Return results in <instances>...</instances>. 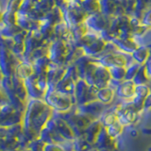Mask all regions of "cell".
<instances>
[{
    "label": "cell",
    "mask_w": 151,
    "mask_h": 151,
    "mask_svg": "<svg viewBox=\"0 0 151 151\" xmlns=\"http://www.w3.org/2000/svg\"><path fill=\"white\" fill-rule=\"evenodd\" d=\"M54 111L44 99H28L23 112L22 126L24 134L28 140L39 138L41 131L53 116Z\"/></svg>",
    "instance_id": "obj_1"
},
{
    "label": "cell",
    "mask_w": 151,
    "mask_h": 151,
    "mask_svg": "<svg viewBox=\"0 0 151 151\" xmlns=\"http://www.w3.org/2000/svg\"><path fill=\"white\" fill-rule=\"evenodd\" d=\"M44 100L57 113L67 112L76 106V100L73 96L61 93L52 88H47Z\"/></svg>",
    "instance_id": "obj_2"
},
{
    "label": "cell",
    "mask_w": 151,
    "mask_h": 151,
    "mask_svg": "<svg viewBox=\"0 0 151 151\" xmlns=\"http://www.w3.org/2000/svg\"><path fill=\"white\" fill-rule=\"evenodd\" d=\"M115 110L117 113L118 121L124 126L126 129L127 127H135L141 119L142 113L136 111L132 106L130 101H119L114 102Z\"/></svg>",
    "instance_id": "obj_3"
},
{
    "label": "cell",
    "mask_w": 151,
    "mask_h": 151,
    "mask_svg": "<svg viewBox=\"0 0 151 151\" xmlns=\"http://www.w3.org/2000/svg\"><path fill=\"white\" fill-rule=\"evenodd\" d=\"M75 107L67 112L59 113V114L67 122V124L70 126L71 129H73L74 133L76 134V137H80L83 135L84 130L93 122V120L90 119L86 115L78 112L75 109Z\"/></svg>",
    "instance_id": "obj_4"
},
{
    "label": "cell",
    "mask_w": 151,
    "mask_h": 151,
    "mask_svg": "<svg viewBox=\"0 0 151 151\" xmlns=\"http://www.w3.org/2000/svg\"><path fill=\"white\" fill-rule=\"evenodd\" d=\"M97 91V88L90 86L84 79L79 78L76 83V89L74 93L76 106L83 105V104L96 100Z\"/></svg>",
    "instance_id": "obj_5"
},
{
    "label": "cell",
    "mask_w": 151,
    "mask_h": 151,
    "mask_svg": "<svg viewBox=\"0 0 151 151\" xmlns=\"http://www.w3.org/2000/svg\"><path fill=\"white\" fill-rule=\"evenodd\" d=\"M87 16L88 14L86 12L81 8L80 4L78 3H69L67 9L63 12V22L70 28L84 23Z\"/></svg>",
    "instance_id": "obj_6"
},
{
    "label": "cell",
    "mask_w": 151,
    "mask_h": 151,
    "mask_svg": "<svg viewBox=\"0 0 151 151\" xmlns=\"http://www.w3.org/2000/svg\"><path fill=\"white\" fill-rule=\"evenodd\" d=\"M21 63L15 55L6 47H0V71L4 77H12L16 66Z\"/></svg>",
    "instance_id": "obj_7"
},
{
    "label": "cell",
    "mask_w": 151,
    "mask_h": 151,
    "mask_svg": "<svg viewBox=\"0 0 151 151\" xmlns=\"http://www.w3.org/2000/svg\"><path fill=\"white\" fill-rule=\"evenodd\" d=\"M47 56H48L51 63L58 65H65L66 56H67V44H66V42L61 39L51 42L48 46Z\"/></svg>",
    "instance_id": "obj_8"
},
{
    "label": "cell",
    "mask_w": 151,
    "mask_h": 151,
    "mask_svg": "<svg viewBox=\"0 0 151 151\" xmlns=\"http://www.w3.org/2000/svg\"><path fill=\"white\" fill-rule=\"evenodd\" d=\"M110 106L105 105V104H103L100 101H98L96 99V100L88 102L86 104H83V105L76 106L75 109L78 112L82 113V114L89 117L90 119L94 121V120L100 119L101 116L103 115V113L106 111V110Z\"/></svg>",
    "instance_id": "obj_9"
},
{
    "label": "cell",
    "mask_w": 151,
    "mask_h": 151,
    "mask_svg": "<svg viewBox=\"0 0 151 151\" xmlns=\"http://www.w3.org/2000/svg\"><path fill=\"white\" fill-rule=\"evenodd\" d=\"M99 64L105 66L107 68L112 67V66H124L127 67L129 63H131L133 60H129L125 54L116 53V52H110L98 56L97 58H93Z\"/></svg>",
    "instance_id": "obj_10"
},
{
    "label": "cell",
    "mask_w": 151,
    "mask_h": 151,
    "mask_svg": "<svg viewBox=\"0 0 151 151\" xmlns=\"http://www.w3.org/2000/svg\"><path fill=\"white\" fill-rule=\"evenodd\" d=\"M93 147L99 151H121L119 140L113 139L109 135L104 127L93 145Z\"/></svg>",
    "instance_id": "obj_11"
},
{
    "label": "cell",
    "mask_w": 151,
    "mask_h": 151,
    "mask_svg": "<svg viewBox=\"0 0 151 151\" xmlns=\"http://www.w3.org/2000/svg\"><path fill=\"white\" fill-rule=\"evenodd\" d=\"M39 138L42 141H44L46 145H48V144L63 145L65 142H67L60 135V133L55 127V123L52 117L48 120V122L46 123L44 129L41 131Z\"/></svg>",
    "instance_id": "obj_12"
},
{
    "label": "cell",
    "mask_w": 151,
    "mask_h": 151,
    "mask_svg": "<svg viewBox=\"0 0 151 151\" xmlns=\"http://www.w3.org/2000/svg\"><path fill=\"white\" fill-rule=\"evenodd\" d=\"M136 85L132 80H124L120 82L115 90L116 98L119 101H131L134 96Z\"/></svg>",
    "instance_id": "obj_13"
},
{
    "label": "cell",
    "mask_w": 151,
    "mask_h": 151,
    "mask_svg": "<svg viewBox=\"0 0 151 151\" xmlns=\"http://www.w3.org/2000/svg\"><path fill=\"white\" fill-rule=\"evenodd\" d=\"M84 23L86 24L89 30H92L96 33H100L104 29L108 28V22L106 21V18L100 12L90 14L87 16Z\"/></svg>",
    "instance_id": "obj_14"
},
{
    "label": "cell",
    "mask_w": 151,
    "mask_h": 151,
    "mask_svg": "<svg viewBox=\"0 0 151 151\" xmlns=\"http://www.w3.org/2000/svg\"><path fill=\"white\" fill-rule=\"evenodd\" d=\"M52 118H53V120H54L57 130H58L60 135L63 137L64 140L71 142L76 138V134L74 133L73 129H71L70 126L67 124V122H66L63 117H60L59 113L54 112Z\"/></svg>",
    "instance_id": "obj_15"
},
{
    "label": "cell",
    "mask_w": 151,
    "mask_h": 151,
    "mask_svg": "<svg viewBox=\"0 0 151 151\" xmlns=\"http://www.w3.org/2000/svg\"><path fill=\"white\" fill-rule=\"evenodd\" d=\"M65 72H66L65 65H58L53 63H50L46 74L47 80H48V88L55 89L56 85L63 78Z\"/></svg>",
    "instance_id": "obj_16"
},
{
    "label": "cell",
    "mask_w": 151,
    "mask_h": 151,
    "mask_svg": "<svg viewBox=\"0 0 151 151\" xmlns=\"http://www.w3.org/2000/svg\"><path fill=\"white\" fill-rule=\"evenodd\" d=\"M150 93V89L147 84L145 85H137L135 87V93L134 96L131 99V104L134 107L136 111L139 112L143 113V109H144V103L146 96H148Z\"/></svg>",
    "instance_id": "obj_17"
},
{
    "label": "cell",
    "mask_w": 151,
    "mask_h": 151,
    "mask_svg": "<svg viewBox=\"0 0 151 151\" xmlns=\"http://www.w3.org/2000/svg\"><path fill=\"white\" fill-rule=\"evenodd\" d=\"M25 86L27 92L28 99H44L45 93L38 87L37 85V76L33 74L24 80Z\"/></svg>",
    "instance_id": "obj_18"
},
{
    "label": "cell",
    "mask_w": 151,
    "mask_h": 151,
    "mask_svg": "<svg viewBox=\"0 0 151 151\" xmlns=\"http://www.w3.org/2000/svg\"><path fill=\"white\" fill-rule=\"evenodd\" d=\"M106 47V42L104 41L101 37H98L91 44L82 47L84 54L86 56L91 57V58H97L98 56L102 54L103 50Z\"/></svg>",
    "instance_id": "obj_19"
},
{
    "label": "cell",
    "mask_w": 151,
    "mask_h": 151,
    "mask_svg": "<svg viewBox=\"0 0 151 151\" xmlns=\"http://www.w3.org/2000/svg\"><path fill=\"white\" fill-rule=\"evenodd\" d=\"M102 129H103V125H102L101 121L94 120L86 127V129L84 130L82 136L89 142L90 144L93 145Z\"/></svg>",
    "instance_id": "obj_20"
},
{
    "label": "cell",
    "mask_w": 151,
    "mask_h": 151,
    "mask_svg": "<svg viewBox=\"0 0 151 151\" xmlns=\"http://www.w3.org/2000/svg\"><path fill=\"white\" fill-rule=\"evenodd\" d=\"M115 90H113L111 87H104L102 89H99L96 93V100L100 101L105 105H112L115 102Z\"/></svg>",
    "instance_id": "obj_21"
},
{
    "label": "cell",
    "mask_w": 151,
    "mask_h": 151,
    "mask_svg": "<svg viewBox=\"0 0 151 151\" xmlns=\"http://www.w3.org/2000/svg\"><path fill=\"white\" fill-rule=\"evenodd\" d=\"M12 89L14 93H15L17 94V96L26 104L27 101L28 100V96H27V92L24 80L16 77L15 75H13L12 77Z\"/></svg>",
    "instance_id": "obj_22"
},
{
    "label": "cell",
    "mask_w": 151,
    "mask_h": 151,
    "mask_svg": "<svg viewBox=\"0 0 151 151\" xmlns=\"http://www.w3.org/2000/svg\"><path fill=\"white\" fill-rule=\"evenodd\" d=\"M16 25L20 27L23 30L26 31H34L39 29L40 22L33 21L27 15H18L17 14V22Z\"/></svg>",
    "instance_id": "obj_23"
},
{
    "label": "cell",
    "mask_w": 151,
    "mask_h": 151,
    "mask_svg": "<svg viewBox=\"0 0 151 151\" xmlns=\"http://www.w3.org/2000/svg\"><path fill=\"white\" fill-rule=\"evenodd\" d=\"M50 63L51 61L48 58V56H45L42 57V58L34 60L32 63V67H33V71H34V74L36 76L46 75Z\"/></svg>",
    "instance_id": "obj_24"
},
{
    "label": "cell",
    "mask_w": 151,
    "mask_h": 151,
    "mask_svg": "<svg viewBox=\"0 0 151 151\" xmlns=\"http://www.w3.org/2000/svg\"><path fill=\"white\" fill-rule=\"evenodd\" d=\"M131 58L135 63L141 65H145L150 58V48L146 46H138L131 54Z\"/></svg>",
    "instance_id": "obj_25"
},
{
    "label": "cell",
    "mask_w": 151,
    "mask_h": 151,
    "mask_svg": "<svg viewBox=\"0 0 151 151\" xmlns=\"http://www.w3.org/2000/svg\"><path fill=\"white\" fill-rule=\"evenodd\" d=\"M42 21L48 23L51 26L54 27L56 25H58L59 23L63 21V12H61V11L58 7L55 6L50 12H46L45 14V17H44V19H42Z\"/></svg>",
    "instance_id": "obj_26"
},
{
    "label": "cell",
    "mask_w": 151,
    "mask_h": 151,
    "mask_svg": "<svg viewBox=\"0 0 151 151\" xmlns=\"http://www.w3.org/2000/svg\"><path fill=\"white\" fill-rule=\"evenodd\" d=\"M33 74H34V71H33L32 63H26V61H21V63L16 66L15 72H14V75H15L16 77H18L19 78H21L23 80H25L26 78L30 77Z\"/></svg>",
    "instance_id": "obj_27"
},
{
    "label": "cell",
    "mask_w": 151,
    "mask_h": 151,
    "mask_svg": "<svg viewBox=\"0 0 151 151\" xmlns=\"http://www.w3.org/2000/svg\"><path fill=\"white\" fill-rule=\"evenodd\" d=\"M93 145L84 138L83 136L76 137L71 142V151H92Z\"/></svg>",
    "instance_id": "obj_28"
},
{
    "label": "cell",
    "mask_w": 151,
    "mask_h": 151,
    "mask_svg": "<svg viewBox=\"0 0 151 151\" xmlns=\"http://www.w3.org/2000/svg\"><path fill=\"white\" fill-rule=\"evenodd\" d=\"M113 42H114L116 46L119 47V49H121L123 52H125V53L129 54V55L133 53L137 47H138V45H137L130 38L129 39H121V38H119V39H115Z\"/></svg>",
    "instance_id": "obj_29"
},
{
    "label": "cell",
    "mask_w": 151,
    "mask_h": 151,
    "mask_svg": "<svg viewBox=\"0 0 151 151\" xmlns=\"http://www.w3.org/2000/svg\"><path fill=\"white\" fill-rule=\"evenodd\" d=\"M20 145V138L14 137H5L0 139V150L9 151L14 148H18Z\"/></svg>",
    "instance_id": "obj_30"
},
{
    "label": "cell",
    "mask_w": 151,
    "mask_h": 151,
    "mask_svg": "<svg viewBox=\"0 0 151 151\" xmlns=\"http://www.w3.org/2000/svg\"><path fill=\"white\" fill-rule=\"evenodd\" d=\"M105 129L107 130L108 134L111 137H112L113 139L120 140L123 133H124L126 130V127L123 126L119 121H117L114 124L111 125L110 127H105Z\"/></svg>",
    "instance_id": "obj_31"
},
{
    "label": "cell",
    "mask_w": 151,
    "mask_h": 151,
    "mask_svg": "<svg viewBox=\"0 0 151 151\" xmlns=\"http://www.w3.org/2000/svg\"><path fill=\"white\" fill-rule=\"evenodd\" d=\"M80 6L84 9L88 15L100 12V4L99 0H82Z\"/></svg>",
    "instance_id": "obj_32"
},
{
    "label": "cell",
    "mask_w": 151,
    "mask_h": 151,
    "mask_svg": "<svg viewBox=\"0 0 151 151\" xmlns=\"http://www.w3.org/2000/svg\"><path fill=\"white\" fill-rule=\"evenodd\" d=\"M70 30H71V34H72L74 42H77L86 35V33L89 31V28L86 26V24L82 23V24H79V25L71 27Z\"/></svg>",
    "instance_id": "obj_33"
},
{
    "label": "cell",
    "mask_w": 151,
    "mask_h": 151,
    "mask_svg": "<svg viewBox=\"0 0 151 151\" xmlns=\"http://www.w3.org/2000/svg\"><path fill=\"white\" fill-rule=\"evenodd\" d=\"M149 77L147 75V72H146V68L145 65H142L140 69L138 70V72L135 75V77L132 79L133 83L136 85H145L149 82Z\"/></svg>",
    "instance_id": "obj_34"
},
{
    "label": "cell",
    "mask_w": 151,
    "mask_h": 151,
    "mask_svg": "<svg viewBox=\"0 0 151 151\" xmlns=\"http://www.w3.org/2000/svg\"><path fill=\"white\" fill-rule=\"evenodd\" d=\"M110 72L111 78L116 81L122 82L125 80L126 77V67L124 66H112V67L108 68Z\"/></svg>",
    "instance_id": "obj_35"
},
{
    "label": "cell",
    "mask_w": 151,
    "mask_h": 151,
    "mask_svg": "<svg viewBox=\"0 0 151 151\" xmlns=\"http://www.w3.org/2000/svg\"><path fill=\"white\" fill-rule=\"evenodd\" d=\"M22 28L18 25H13V26H5L2 25L0 26V34H1L4 38H13L19 31H21Z\"/></svg>",
    "instance_id": "obj_36"
},
{
    "label": "cell",
    "mask_w": 151,
    "mask_h": 151,
    "mask_svg": "<svg viewBox=\"0 0 151 151\" xmlns=\"http://www.w3.org/2000/svg\"><path fill=\"white\" fill-rule=\"evenodd\" d=\"M53 30H54V27L51 26L50 24L42 21L40 22V27H39V31L41 32V34L42 36V38L48 42H50V39L52 37V34H53Z\"/></svg>",
    "instance_id": "obj_37"
},
{
    "label": "cell",
    "mask_w": 151,
    "mask_h": 151,
    "mask_svg": "<svg viewBox=\"0 0 151 151\" xmlns=\"http://www.w3.org/2000/svg\"><path fill=\"white\" fill-rule=\"evenodd\" d=\"M55 6H56L55 0H39V1L35 4L34 8L39 9L42 12L46 13L50 12Z\"/></svg>",
    "instance_id": "obj_38"
},
{
    "label": "cell",
    "mask_w": 151,
    "mask_h": 151,
    "mask_svg": "<svg viewBox=\"0 0 151 151\" xmlns=\"http://www.w3.org/2000/svg\"><path fill=\"white\" fill-rule=\"evenodd\" d=\"M71 142L67 141L63 145L48 144L45 146L44 151H71Z\"/></svg>",
    "instance_id": "obj_39"
},
{
    "label": "cell",
    "mask_w": 151,
    "mask_h": 151,
    "mask_svg": "<svg viewBox=\"0 0 151 151\" xmlns=\"http://www.w3.org/2000/svg\"><path fill=\"white\" fill-rule=\"evenodd\" d=\"M17 22V13H14L9 11H4L2 12V23L5 26H13L16 25Z\"/></svg>",
    "instance_id": "obj_40"
},
{
    "label": "cell",
    "mask_w": 151,
    "mask_h": 151,
    "mask_svg": "<svg viewBox=\"0 0 151 151\" xmlns=\"http://www.w3.org/2000/svg\"><path fill=\"white\" fill-rule=\"evenodd\" d=\"M141 64L135 63L133 60L131 63H129V65L126 67V77H125V80H132L133 78L135 77V75L138 72V70L141 67Z\"/></svg>",
    "instance_id": "obj_41"
},
{
    "label": "cell",
    "mask_w": 151,
    "mask_h": 151,
    "mask_svg": "<svg viewBox=\"0 0 151 151\" xmlns=\"http://www.w3.org/2000/svg\"><path fill=\"white\" fill-rule=\"evenodd\" d=\"M45 145L46 144L44 141H42L40 138H36L28 142L27 148L31 151H44Z\"/></svg>",
    "instance_id": "obj_42"
},
{
    "label": "cell",
    "mask_w": 151,
    "mask_h": 151,
    "mask_svg": "<svg viewBox=\"0 0 151 151\" xmlns=\"http://www.w3.org/2000/svg\"><path fill=\"white\" fill-rule=\"evenodd\" d=\"M23 1L24 0H8L6 7H5V11H9V12H14V13H17Z\"/></svg>",
    "instance_id": "obj_43"
},
{
    "label": "cell",
    "mask_w": 151,
    "mask_h": 151,
    "mask_svg": "<svg viewBox=\"0 0 151 151\" xmlns=\"http://www.w3.org/2000/svg\"><path fill=\"white\" fill-rule=\"evenodd\" d=\"M45 14L44 12H42L41 11H39V9H37L35 8H33L31 11L28 12L27 16L29 17L31 20L33 21H36V22H42V19H44L45 17Z\"/></svg>",
    "instance_id": "obj_44"
},
{
    "label": "cell",
    "mask_w": 151,
    "mask_h": 151,
    "mask_svg": "<svg viewBox=\"0 0 151 151\" xmlns=\"http://www.w3.org/2000/svg\"><path fill=\"white\" fill-rule=\"evenodd\" d=\"M33 8H34V5H33L32 3L24 0L20 9H19V11L17 12V14H18V15H27L28 12H29Z\"/></svg>",
    "instance_id": "obj_45"
},
{
    "label": "cell",
    "mask_w": 151,
    "mask_h": 151,
    "mask_svg": "<svg viewBox=\"0 0 151 151\" xmlns=\"http://www.w3.org/2000/svg\"><path fill=\"white\" fill-rule=\"evenodd\" d=\"M11 52L21 60L24 53H25V45L24 44H14V45L12 47Z\"/></svg>",
    "instance_id": "obj_46"
},
{
    "label": "cell",
    "mask_w": 151,
    "mask_h": 151,
    "mask_svg": "<svg viewBox=\"0 0 151 151\" xmlns=\"http://www.w3.org/2000/svg\"><path fill=\"white\" fill-rule=\"evenodd\" d=\"M27 33H28V31L23 30V29L21 31H19L17 34L12 38L14 42H15V44H24V42H25L26 38H27Z\"/></svg>",
    "instance_id": "obj_47"
},
{
    "label": "cell",
    "mask_w": 151,
    "mask_h": 151,
    "mask_svg": "<svg viewBox=\"0 0 151 151\" xmlns=\"http://www.w3.org/2000/svg\"><path fill=\"white\" fill-rule=\"evenodd\" d=\"M148 111H151V92L148 93V96L145 98L144 103V109H143V113Z\"/></svg>",
    "instance_id": "obj_48"
},
{
    "label": "cell",
    "mask_w": 151,
    "mask_h": 151,
    "mask_svg": "<svg viewBox=\"0 0 151 151\" xmlns=\"http://www.w3.org/2000/svg\"><path fill=\"white\" fill-rule=\"evenodd\" d=\"M142 24L145 26H151V9H150V11L146 12V14L143 17Z\"/></svg>",
    "instance_id": "obj_49"
},
{
    "label": "cell",
    "mask_w": 151,
    "mask_h": 151,
    "mask_svg": "<svg viewBox=\"0 0 151 151\" xmlns=\"http://www.w3.org/2000/svg\"><path fill=\"white\" fill-rule=\"evenodd\" d=\"M7 103H9L8 97H7L6 94H5V93L3 92L1 87H0V106H3Z\"/></svg>",
    "instance_id": "obj_50"
},
{
    "label": "cell",
    "mask_w": 151,
    "mask_h": 151,
    "mask_svg": "<svg viewBox=\"0 0 151 151\" xmlns=\"http://www.w3.org/2000/svg\"><path fill=\"white\" fill-rule=\"evenodd\" d=\"M129 134L130 137H132V138H135V137H138L139 134H140V130H138L136 129L135 127H129Z\"/></svg>",
    "instance_id": "obj_51"
},
{
    "label": "cell",
    "mask_w": 151,
    "mask_h": 151,
    "mask_svg": "<svg viewBox=\"0 0 151 151\" xmlns=\"http://www.w3.org/2000/svg\"><path fill=\"white\" fill-rule=\"evenodd\" d=\"M145 68H146V72H147V75L149 78L151 79V57L148 59V60L146 61V63L145 64Z\"/></svg>",
    "instance_id": "obj_52"
},
{
    "label": "cell",
    "mask_w": 151,
    "mask_h": 151,
    "mask_svg": "<svg viewBox=\"0 0 151 151\" xmlns=\"http://www.w3.org/2000/svg\"><path fill=\"white\" fill-rule=\"evenodd\" d=\"M142 133L145 134V135H151V127H143L141 130H140Z\"/></svg>",
    "instance_id": "obj_53"
},
{
    "label": "cell",
    "mask_w": 151,
    "mask_h": 151,
    "mask_svg": "<svg viewBox=\"0 0 151 151\" xmlns=\"http://www.w3.org/2000/svg\"><path fill=\"white\" fill-rule=\"evenodd\" d=\"M65 1H67L68 3H78V4L81 3V0H65Z\"/></svg>",
    "instance_id": "obj_54"
},
{
    "label": "cell",
    "mask_w": 151,
    "mask_h": 151,
    "mask_svg": "<svg viewBox=\"0 0 151 151\" xmlns=\"http://www.w3.org/2000/svg\"><path fill=\"white\" fill-rule=\"evenodd\" d=\"M2 12H3V11H2V9H1V7H0V26L2 25Z\"/></svg>",
    "instance_id": "obj_55"
},
{
    "label": "cell",
    "mask_w": 151,
    "mask_h": 151,
    "mask_svg": "<svg viewBox=\"0 0 151 151\" xmlns=\"http://www.w3.org/2000/svg\"><path fill=\"white\" fill-rule=\"evenodd\" d=\"M26 1H28V2H30V3H32L33 5H34V6H35V4L38 2V1H39V0H26Z\"/></svg>",
    "instance_id": "obj_56"
},
{
    "label": "cell",
    "mask_w": 151,
    "mask_h": 151,
    "mask_svg": "<svg viewBox=\"0 0 151 151\" xmlns=\"http://www.w3.org/2000/svg\"><path fill=\"white\" fill-rule=\"evenodd\" d=\"M9 151H23V150L18 147V148H14V149H12V150H9Z\"/></svg>",
    "instance_id": "obj_57"
},
{
    "label": "cell",
    "mask_w": 151,
    "mask_h": 151,
    "mask_svg": "<svg viewBox=\"0 0 151 151\" xmlns=\"http://www.w3.org/2000/svg\"><path fill=\"white\" fill-rule=\"evenodd\" d=\"M23 151H31V150H29V149H27V148H26L25 150H23Z\"/></svg>",
    "instance_id": "obj_58"
},
{
    "label": "cell",
    "mask_w": 151,
    "mask_h": 151,
    "mask_svg": "<svg viewBox=\"0 0 151 151\" xmlns=\"http://www.w3.org/2000/svg\"><path fill=\"white\" fill-rule=\"evenodd\" d=\"M147 151H151V146H149L148 149H147Z\"/></svg>",
    "instance_id": "obj_59"
},
{
    "label": "cell",
    "mask_w": 151,
    "mask_h": 151,
    "mask_svg": "<svg viewBox=\"0 0 151 151\" xmlns=\"http://www.w3.org/2000/svg\"><path fill=\"white\" fill-rule=\"evenodd\" d=\"M0 109H1V106H0Z\"/></svg>",
    "instance_id": "obj_60"
},
{
    "label": "cell",
    "mask_w": 151,
    "mask_h": 151,
    "mask_svg": "<svg viewBox=\"0 0 151 151\" xmlns=\"http://www.w3.org/2000/svg\"><path fill=\"white\" fill-rule=\"evenodd\" d=\"M0 151H2V150H0Z\"/></svg>",
    "instance_id": "obj_61"
},
{
    "label": "cell",
    "mask_w": 151,
    "mask_h": 151,
    "mask_svg": "<svg viewBox=\"0 0 151 151\" xmlns=\"http://www.w3.org/2000/svg\"><path fill=\"white\" fill-rule=\"evenodd\" d=\"M55 1H56V0H55Z\"/></svg>",
    "instance_id": "obj_62"
}]
</instances>
